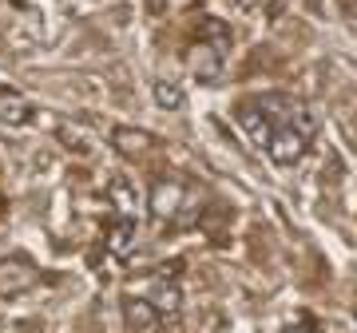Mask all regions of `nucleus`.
<instances>
[{"mask_svg": "<svg viewBox=\"0 0 357 333\" xmlns=\"http://www.w3.org/2000/svg\"><path fill=\"white\" fill-rule=\"evenodd\" d=\"M151 215L159 222H171V226H191L199 210H203V191L191 187L183 175H163V179L151 183Z\"/></svg>", "mask_w": 357, "mask_h": 333, "instance_id": "1", "label": "nucleus"}, {"mask_svg": "<svg viewBox=\"0 0 357 333\" xmlns=\"http://www.w3.org/2000/svg\"><path fill=\"white\" fill-rule=\"evenodd\" d=\"M40 286V266L28 254H4L0 258V297H24Z\"/></svg>", "mask_w": 357, "mask_h": 333, "instance_id": "2", "label": "nucleus"}, {"mask_svg": "<svg viewBox=\"0 0 357 333\" xmlns=\"http://www.w3.org/2000/svg\"><path fill=\"white\" fill-rule=\"evenodd\" d=\"M310 151V135L306 131H298L294 123H286V127L274 131V139L266 143V155L274 159L278 166H294V163H302Z\"/></svg>", "mask_w": 357, "mask_h": 333, "instance_id": "3", "label": "nucleus"}, {"mask_svg": "<svg viewBox=\"0 0 357 333\" xmlns=\"http://www.w3.org/2000/svg\"><path fill=\"white\" fill-rule=\"evenodd\" d=\"M139 218L131 215H115L112 222H107V254L112 258H131L135 250H139Z\"/></svg>", "mask_w": 357, "mask_h": 333, "instance_id": "4", "label": "nucleus"}, {"mask_svg": "<svg viewBox=\"0 0 357 333\" xmlns=\"http://www.w3.org/2000/svg\"><path fill=\"white\" fill-rule=\"evenodd\" d=\"M32 119H36V107H32V100L24 91L0 88V123L4 127H28Z\"/></svg>", "mask_w": 357, "mask_h": 333, "instance_id": "5", "label": "nucleus"}, {"mask_svg": "<svg viewBox=\"0 0 357 333\" xmlns=\"http://www.w3.org/2000/svg\"><path fill=\"white\" fill-rule=\"evenodd\" d=\"M159 309L147 302V297H135L128 294L123 297V325H128V333H159Z\"/></svg>", "mask_w": 357, "mask_h": 333, "instance_id": "6", "label": "nucleus"}, {"mask_svg": "<svg viewBox=\"0 0 357 333\" xmlns=\"http://www.w3.org/2000/svg\"><path fill=\"white\" fill-rule=\"evenodd\" d=\"M112 147L123 159H147V155L159 147L151 131H139V127H112Z\"/></svg>", "mask_w": 357, "mask_h": 333, "instance_id": "7", "label": "nucleus"}, {"mask_svg": "<svg viewBox=\"0 0 357 333\" xmlns=\"http://www.w3.org/2000/svg\"><path fill=\"white\" fill-rule=\"evenodd\" d=\"M195 44H206V48L222 52V56H230V48H234V32H230L227 20H218V16H199V24H195Z\"/></svg>", "mask_w": 357, "mask_h": 333, "instance_id": "8", "label": "nucleus"}, {"mask_svg": "<svg viewBox=\"0 0 357 333\" xmlns=\"http://www.w3.org/2000/svg\"><path fill=\"white\" fill-rule=\"evenodd\" d=\"M147 302L159 309V318H171V313H178V309H183V290H178L175 278H167V274H155L151 290H147Z\"/></svg>", "mask_w": 357, "mask_h": 333, "instance_id": "9", "label": "nucleus"}, {"mask_svg": "<svg viewBox=\"0 0 357 333\" xmlns=\"http://www.w3.org/2000/svg\"><path fill=\"white\" fill-rule=\"evenodd\" d=\"M238 127H243L246 135H250V143H255V147H262V151H266V143L274 139V127H270L266 116L258 111V103H255V100L238 103Z\"/></svg>", "mask_w": 357, "mask_h": 333, "instance_id": "10", "label": "nucleus"}, {"mask_svg": "<svg viewBox=\"0 0 357 333\" xmlns=\"http://www.w3.org/2000/svg\"><path fill=\"white\" fill-rule=\"evenodd\" d=\"M151 95H155V103H159L163 111H178V107L187 103V91H183V84H175V79H155Z\"/></svg>", "mask_w": 357, "mask_h": 333, "instance_id": "11", "label": "nucleus"}, {"mask_svg": "<svg viewBox=\"0 0 357 333\" xmlns=\"http://www.w3.org/2000/svg\"><path fill=\"white\" fill-rule=\"evenodd\" d=\"M107 194H112L115 203H119V215H131V210L139 206L135 199H131V191H128V179H115V183H112V191H107ZM131 218H135V215H131Z\"/></svg>", "mask_w": 357, "mask_h": 333, "instance_id": "12", "label": "nucleus"}, {"mask_svg": "<svg viewBox=\"0 0 357 333\" xmlns=\"http://www.w3.org/2000/svg\"><path fill=\"white\" fill-rule=\"evenodd\" d=\"M234 4H243V8H250V4H255V0H234Z\"/></svg>", "mask_w": 357, "mask_h": 333, "instance_id": "13", "label": "nucleus"}, {"mask_svg": "<svg viewBox=\"0 0 357 333\" xmlns=\"http://www.w3.org/2000/svg\"><path fill=\"white\" fill-rule=\"evenodd\" d=\"M354 321H357V297H354Z\"/></svg>", "mask_w": 357, "mask_h": 333, "instance_id": "14", "label": "nucleus"}, {"mask_svg": "<svg viewBox=\"0 0 357 333\" xmlns=\"http://www.w3.org/2000/svg\"><path fill=\"white\" fill-rule=\"evenodd\" d=\"M286 333H302V330H286Z\"/></svg>", "mask_w": 357, "mask_h": 333, "instance_id": "15", "label": "nucleus"}, {"mask_svg": "<svg viewBox=\"0 0 357 333\" xmlns=\"http://www.w3.org/2000/svg\"><path fill=\"white\" fill-rule=\"evenodd\" d=\"M0 215H4V203H0Z\"/></svg>", "mask_w": 357, "mask_h": 333, "instance_id": "16", "label": "nucleus"}]
</instances>
